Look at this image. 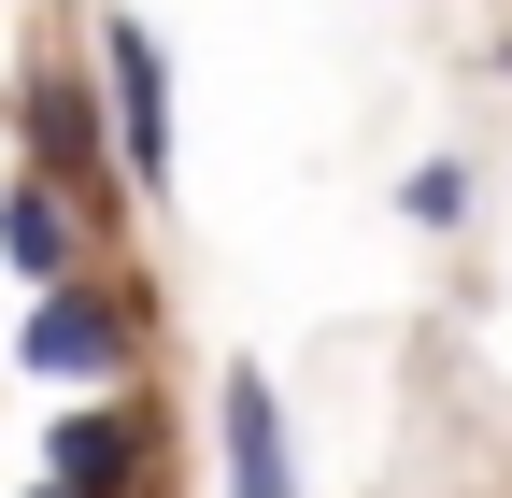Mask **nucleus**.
Returning <instances> with one entry per match:
<instances>
[{"mask_svg":"<svg viewBox=\"0 0 512 498\" xmlns=\"http://www.w3.org/2000/svg\"><path fill=\"white\" fill-rule=\"evenodd\" d=\"M15 129H29V185H57V200H100V86L86 72H29L15 86Z\"/></svg>","mask_w":512,"mask_h":498,"instance_id":"obj_4","label":"nucleus"},{"mask_svg":"<svg viewBox=\"0 0 512 498\" xmlns=\"http://www.w3.org/2000/svg\"><path fill=\"white\" fill-rule=\"evenodd\" d=\"M15 356L43 370V385H128V356H143V299H128L114 271H72V285L29 299Z\"/></svg>","mask_w":512,"mask_h":498,"instance_id":"obj_1","label":"nucleus"},{"mask_svg":"<svg viewBox=\"0 0 512 498\" xmlns=\"http://www.w3.org/2000/svg\"><path fill=\"white\" fill-rule=\"evenodd\" d=\"M399 214L413 228H470V157H413L399 171Z\"/></svg>","mask_w":512,"mask_h":498,"instance_id":"obj_7","label":"nucleus"},{"mask_svg":"<svg viewBox=\"0 0 512 498\" xmlns=\"http://www.w3.org/2000/svg\"><path fill=\"white\" fill-rule=\"evenodd\" d=\"M43 484H57V498H143V484H157V413H143V399L72 413V427L43 442Z\"/></svg>","mask_w":512,"mask_h":498,"instance_id":"obj_3","label":"nucleus"},{"mask_svg":"<svg viewBox=\"0 0 512 498\" xmlns=\"http://www.w3.org/2000/svg\"><path fill=\"white\" fill-rule=\"evenodd\" d=\"M100 72H114V185H171V57H157V29H100Z\"/></svg>","mask_w":512,"mask_h":498,"instance_id":"obj_2","label":"nucleus"},{"mask_svg":"<svg viewBox=\"0 0 512 498\" xmlns=\"http://www.w3.org/2000/svg\"><path fill=\"white\" fill-rule=\"evenodd\" d=\"M228 498H299V442H285V399H271V370H228Z\"/></svg>","mask_w":512,"mask_h":498,"instance_id":"obj_6","label":"nucleus"},{"mask_svg":"<svg viewBox=\"0 0 512 498\" xmlns=\"http://www.w3.org/2000/svg\"><path fill=\"white\" fill-rule=\"evenodd\" d=\"M0 257H15L29 285H72V271L100 257V214H86V200H57V185H29V171H15V185H0Z\"/></svg>","mask_w":512,"mask_h":498,"instance_id":"obj_5","label":"nucleus"},{"mask_svg":"<svg viewBox=\"0 0 512 498\" xmlns=\"http://www.w3.org/2000/svg\"><path fill=\"white\" fill-rule=\"evenodd\" d=\"M29 498H57V484H29Z\"/></svg>","mask_w":512,"mask_h":498,"instance_id":"obj_8","label":"nucleus"}]
</instances>
